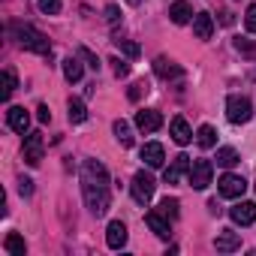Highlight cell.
<instances>
[{
	"label": "cell",
	"instance_id": "1f68e13d",
	"mask_svg": "<svg viewBox=\"0 0 256 256\" xmlns=\"http://www.w3.org/2000/svg\"><path fill=\"white\" fill-rule=\"evenodd\" d=\"M40 10L46 16H58L60 12V0H40Z\"/></svg>",
	"mask_w": 256,
	"mask_h": 256
},
{
	"label": "cell",
	"instance_id": "e0dca14e",
	"mask_svg": "<svg viewBox=\"0 0 256 256\" xmlns=\"http://www.w3.org/2000/svg\"><path fill=\"white\" fill-rule=\"evenodd\" d=\"M214 247H217L220 253H232V250H238V247H241V235H238V232H232V229H223V232H217Z\"/></svg>",
	"mask_w": 256,
	"mask_h": 256
},
{
	"label": "cell",
	"instance_id": "484cf974",
	"mask_svg": "<svg viewBox=\"0 0 256 256\" xmlns=\"http://www.w3.org/2000/svg\"><path fill=\"white\" fill-rule=\"evenodd\" d=\"M178 208H181V202H178V199H169V196H166V199L160 202V208H157V211H160V214H166L169 220H175V217L181 214Z\"/></svg>",
	"mask_w": 256,
	"mask_h": 256
},
{
	"label": "cell",
	"instance_id": "8992f818",
	"mask_svg": "<svg viewBox=\"0 0 256 256\" xmlns=\"http://www.w3.org/2000/svg\"><path fill=\"white\" fill-rule=\"evenodd\" d=\"M42 133H24V163L28 166H40L42 163Z\"/></svg>",
	"mask_w": 256,
	"mask_h": 256
},
{
	"label": "cell",
	"instance_id": "2e32d148",
	"mask_svg": "<svg viewBox=\"0 0 256 256\" xmlns=\"http://www.w3.org/2000/svg\"><path fill=\"white\" fill-rule=\"evenodd\" d=\"M145 223L151 226V232H154L157 238H169V235H172V232H169V217L160 214V211H148V214H145Z\"/></svg>",
	"mask_w": 256,
	"mask_h": 256
},
{
	"label": "cell",
	"instance_id": "d4e9b609",
	"mask_svg": "<svg viewBox=\"0 0 256 256\" xmlns=\"http://www.w3.org/2000/svg\"><path fill=\"white\" fill-rule=\"evenodd\" d=\"M4 247H6V253H16V256H24V253H28V244H24L22 235H6Z\"/></svg>",
	"mask_w": 256,
	"mask_h": 256
},
{
	"label": "cell",
	"instance_id": "4fadbf2b",
	"mask_svg": "<svg viewBox=\"0 0 256 256\" xmlns=\"http://www.w3.org/2000/svg\"><path fill=\"white\" fill-rule=\"evenodd\" d=\"M106 244H108L112 250H120V247L126 244V226H124L120 220H112V223H108V229H106Z\"/></svg>",
	"mask_w": 256,
	"mask_h": 256
},
{
	"label": "cell",
	"instance_id": "d590c367",
	"mask_svg": "<svg viewBox=\"0 0 256 256\" xmlns=\"http://www.w3.org/2000/svg\"><path fill=\"white\" fill-rule=\"evenodd\" d=\"M36 118H40L42 124H48V120H52V112H48V106H40V108H36Z\"/></svg>",
	"mask_w": 256,
	"mask_h": 256
},
{
	"label": "cell",
	"instance_id": "9a60e30c",
	"mask_svg": "<svg viewBox=\"0 0 256 256\" xmlns=\"http://www.w3.org/2000/svg\"><path fill=\"white\" fill-rule=\"evenodd\" d=\"M193 34H196V40H211L214 36V18L208 12H196L193 16Z\"/></svg>",
	"mask_w": 256,
	"mask_h": 256
},
{
	"label": "cell",
	"instance_id": "8fae6325",
	"mask_svg": "<svg viewBox=\"0 0 256 256\" xmlns=\"http://www.w3.org/2000/svg\"><path fill=\"white\" fill-rule=\"evenodd\" d=\"M229 217L238 223V226H250L256 223V202H238L229 208Z\"/></svg>",
	"mask_w": 256,
	"mask_h": 256
},
{
	"label": "cell",
	"instance_id": "603a6c76",
	"mask_svg": "<svg viewBox=\"0 0 256 256\" xmlns=\"http://www.w3.org/2000/svg\"><path fill=\"white\" fill-rule=\"evenodd\" d=\"M66 108H70V120H72V124H84V120H88V108H84L82 100H70Z\"/></svg>",
	"mask_w": 256,
	"mask_h": 256
},
{
	"label": "cell",
	"instance_id": "7c38bea8",
	"mask_svg": "<svg viewBox=\"0 0 256 256\" xmlns=\"http://www.w3.org/2000/svg\"><path fill=\"white\" fill-rule=\"evenodd\" d=\"M142 160H145V166L160 169V166L166 163V151H163V145H160V142H148V145L142 148Z\"/></svg>",
	"mask_w": 256,
	"mask_h": 256
},
{
	"label": "cell",
	"instance_id": "4316f807",
	"mask_svg": "<svg viewBox=\"0 0 256 256\" xmlns=\"http://www.w3.org/2000/svg\"><path fill=\"white\" fill-rule=\"evenodd\" d=\"M16 88H18L16 72H12V70H4V100H10V96L16 94Z\"/></svg>",
	"mask_w": 256,
	"mask_h": 256
},
{
	"label": "cell",
	"instance_id": "6da1fadb",
	"mask_svg": "<svg viewBox=\"0 0 256 256\" xmlns=\"http://www.w3.org/2000/svg\"><path fill=\"white\" fill-rule=\"evenodd\" d=\"M82 196H84V205L90 208V214L102 217L108 211V169L100 163V160H84L82 163Z\"/></svg>",
	"mask_w": 256,
	"mask_h": 256
},
{
	"label": "cell",
	"instance_id": "5b68a950",
	"mask_svg": "<svg viewBox=\"0 0 256 256\" xmlns=\"http://www.w3.org/2000/svg\"><path fill=\"white\" fill-rule=\"evenodd\" d=\"M187 178H190V187L193 190H205L211 184V178H214V163L211 160H193Z\"/></svg>",
	"mask_w": 256,
	"mask_h": 256
},
{
	"label": "cell",
	"instance_id": "9c48e42d",
	"mask_svg": "<svg viewBox=\"0 0 256 256\" xmlns=\"http://www.w3.org/2000/svg\"><path fill=\"white\" fill-rule=\"evenodd\" d=\"M6 124H10V130H16V133H28V126H30V112L24 108V106H10V112H6Z\"/></svg>",
	"mask_w": 256,
	"mask_h": 256
},
{
	"label": "cell",
	"instance_id": "8d00e7d4",
	"mask_svg": "<svg viewBox=\"0 0 256 256\" xmlns=\"http://www.w3.org/2000/svg\"><path fill=\"white\" fill-rule=\"evenodd\" d=\"M220 22H223V24H232V12H226V10H220Z\"/></svg>",
	"mask_w": 256,
	"mask_h": 256
},
{
	"label": "cell",
	"instance_id": "f1b7e54d",
	"mask_svg": "<svg viewBox=\"0 0 256 256\" xmlns=\"http://www.w3.org/2000/svg\"><path fill=\"white\" fill-rule=\"evenodd\" d=\"M78 58H82V60H84V64H88L90 70H100V66H102V64H100V58H96V54H94L90 48H84V46L78 48Z\"/></svg>",
	"mask_w": 256,
	"mask_h": 256
},
{
	"label": "cell",
	"instance_id": "e575fe53",
	"mask_svg": "<svg viewBox=\"0 0 256 256\" xmlns=\"http://www.w3.org/2000/svg\"><path fill=\"white\" fill-rule=\"evenodd\" d=\"M18 193H22V196H30V193H34V181H30V178H22V181H18Z\"/></svg>",
	"mask_w": 256,
	"mask_h": 256
},
{
	"label": "cell",
	"instance_id": "ffe728a7",
	"mask_svg": "<svg viewBox=\"0 0 256 256\" xmlns=\"http://www.w3.org/2000/svg\"><path fill=\"white\" fill-rule=\"evenodd\" d=\"M64 76H66V82H82V76H84L82 58H66L64 60Z\"/></svg>",
	"mask_w": 256,
	"mask_h": 256
},
{
	"label": "cell",
	"instance_id": "44dd1931",
	"mask_svg": "<svg viewBox=\"0 0 256 256\" xmlns=\"http://www.w3.org/2000/svg\"><path fill=\"white\" fill-rule=\"evenodd\" d=\"M196 145L199 148H214L217 145V130H214L211 124H202L199 130H196Z\"/></svg>",
	"mask_w": 256,
	"mask_h": 256
},
{
	"label": "cell",
	"instance_id": "3957f363",
	"mask_svg": "<svg viewBox=\"0 0 256 256\" xmlns=\"http://www.w3.org/2000/svg\"><path fill=\"white\" fill-rule=\"evenodd\" d=\"M226 118H229L232 124H247V120L253 118V102H250L247 96H241V94H232V96L226 100Z\"/></svg>",
	"mask_w": 256,
	"mask_h": 256
},
{
	"label": "cell",
	"instance_id": "f546056e",
	"mask_svg": "<svg viewBox=\"0 0 256 256\" xmlns=\"http://www.w3.org/2000/svg\"><path fill=\"white\" fill-rule=\"evenodd\" d=\"M235 48H238L241 54H256V42L247 40V36H238V40H235Z\"/></svg>",
	"mask_w": 256,
	"mask_h": 256
},
{
	"label": "cell",
	"instance_id": "30bf717a",
	"mask_svg": "<svg viewBox=\"0 0 256 256\" xmlns=\"http://www.w3.org/2000/svg\"><path fill=\"white\" fill-rule=\"evenodd\" d=\"M190 157L187 154H178L175 160H172V166H166V172H163V178H166V184H178L184 175H190Z\"/></svg>",
	"mask_w": 256,
	"mask_h": 256
},
{
	"label": "cell",
	"instance_id": "ac0fdd59",
	"mask_svg": "<svg viewBox=\"0 0 256 256\" xmlns=\"http://www.w3.org/2000/svg\"><path fill=\"white\" fill-rule=\"evenodd\" d=\"M169 18H172L175 24H187V22L193 18V6L187 4V0H175V4L169 6Z\"/></svg>",
	"mask_w": 256,
	"mask_h": 256
},
{
	"label": "cell",
	"instance_id": "277c9868",
	"mask_svg": "<svg viewBox=\"0 0 256 256\" xmlns=\"http://www.w3.org/2000/svg\"><path fill=\"white\" fill-rule=\"evenodd\" d=\"M133 199L139 202V205H148L151 199H154V190H157V181L148 175V172H136L133 175Z\"/></svg>",
	"mask_w": 256,
	"mask_h": 256
},
{
	"label": "cell",
	"instance_id": "7a4b0ae2",
	"mask_svg": "<svg viewBox=\"0 0 256 256\" xmlns=\"http://www.w3.org/2000/svg\"><path fill=\"white\" fill-rule=\"evenodd\" d=\"M12 30H16V40H18L22 48L36 52V54H52V42H48V36H46L42 30H36L34 24H16Z\"/></svg>",
	"mask_w": 256,
	"mask_h": 256
},
{
	"label": "cell",
	"instance_id": "d6a6232c",
	"mask_svg": "<svg viewBox=\"0 0 256 256\" xmlns=\"http://www.w3.org/2000/svg\"><path fill=\"white\" fill-rule=\"evenodd\" d=\"M108 64H112V70H114V76H118V78H124V76H130V66H126L124 60H118V58H114V60H108Z\"/></svg>",
	"mask_w": 256,
	"mask_h": 256
},
{
	"label": "cell",
	"instance_id": "d6986e66",
	"mask_svg": "<svg viewBox=\"0 0 256 256\" xmlns=\"http://www.w3.org/2000/svg\"><path fill=\"white\" fill-rule=\"evenodd\" d=\"M154 72H157L160 78H178V76H181V66H178L175 60H169V58H157V60H154Z\"/></svg>",
	"mask_w": 256,
	"mask_h": 256
},
{
	"label": "cell",
	"instance_id": "5bb4252c",
	"mask_svg": "<svg viewBox=\"0 0 256 256\" xmlns=\"http://www.w3.org/2000/svg\"><path fill=\"white\" fill-rule=\"evenodd\" d=\"M169 133H172V139H175L178 145H190V142H193V130H190V124H187L184 118H172Z\"/></svg>",
	"mask_w": 256,
	"mask_h": 256
},
{
	"label": "cell",
	"instance_id": "4dcf8cb0",
	"mask_svg": "<svg viewBox=\"0 0 256 256\" xmlns=\"http://www.w3.org/2000/svg\"><path fill=\"white\" fill-rule=\"evenodd\" d=\"M244 28H247L250 34H256V4L247 6V12H244Z\"/></svg>",
	"mask_w": 256,
	"mask_h": 256
},
{
	"label": "cell",
	"instance_id": "cb8c5ba5",
	"mask_svg": "<svg viewBox=\"0 0 256 256\" xmlns=\"http://www.w3.org/2000/svg\"><path fill=\"white\" fill-rule=\"evenodd\" d=\"M235 163H238V151L235 148H217V166L232 169Z\"/></svg>",
	"mask_w": 256,
	"mask_h": 256
},
{
	"label": "cell",
	"instance_id": "ba28073f",
	"mask_svg": "<svg viewBox=\"0 0 256 256\" xmlns=\"http://www.w3.org/2000/svg\"><path fill=\"white\" fill-rule=\"evenodd\" d=\"M136 126L142 133H157L163 126V114L157 108H142V112H136Z\"/></svg>",
	"mask_w": 256,
	"mask_h": 256
},
{
	"label": "cell",
	"instance_id": "52a82bcc",
	"mask_svg": "<svg viewBox=\"0 0 256 256\" xmlns=\"http://www.w3.org/2000/svg\"><path fill=\"white\" fill-rule=\"evenodd\" d=\"M217 190H220V196H226V199H241L244 190H247V181H244L241 175H223V178L217 181Z\"/></svg>",
	"mask_w": 256,
	"mask_h": 256
},
{
	"label": "cell",
	"instance_id": "7402d4cb",
	"mask_svg": "<svg viewBox=\"0 0 256 256\" xmlns=\"http://www.w3.org/2000/svg\"><path fill=\"white\" fill-rule=\"evenodd\" d=\"M112 130H114V139H118L124 148H130V145H133V130H130V124H126V120H114Z\"/></svg>",
	"mask_w": 256,
	"mask_h": 256
},
{
	"label": "cell",
	"instance_id": "f35d334b",
	"mask_svg": "<svg viewBox=\"0 0 256 256\" xmlns=\"http://www.w3.org/2000/svg\"><path fill=\"white\" fill-rule=\"evenodd\" d=\"M126 4H130V6H139V4H142V0H126Z\"/></svg>",
	"mask_w": 256,
	"mask_h": 256
},
{
	"label": "cell",
	"instance_id": "836d02e7",
	"mask_svg": "<svg viewBox=\"0 0 256 256\" xmlns=\"http://www.w3.org/2000/svg\"><path fill=\"white\" fill-rule=\"evenodd\" d=\"M118 18H120V10H118L114 4H108V6H106V22H108V24H118Z\"/></svg>",
	"mask_w": 256,
	"mask_h": 256
},
{
	"label": "cell",
	"instance_id": "83f0119b",
	"mask_svg": "<svg viewBox=\"0 0 256 256\" xmlns=\"http://www.w3.org/2000/svg\"><path fill=\"white\" fill-rule=\"evenodd\" d=\"M114 46H118L126 58H139V52H142V48H139L136 42H130V40H114Z\"/></svg>",
	"mask_w": 256,
	"mask_h": 256
},
{
	"label": "cell",
	"instance_id": "74e56055",
	"mask_svg": "<svg viewBox=\"0 0 256 256\" xmlns=\"http://www.w3.org/2000/svg\"><path fill=\"white\" fill-rule=\"evenodd\" d=\"M139 94H142V84H133L130 88V100H139Z\"/></svg>",
	"mask_w": 256,
	"mask_h": 256
}]
</instances>
